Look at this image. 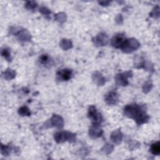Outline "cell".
Instances as JSON below:
<instances>
[{
	"instance_id": "obj_1",
	"label": "cell",
	"mask_w": 160,
	"mask_h": 160,
	"mask_svg": "<svg viewBox=\"0 0 160 160\" xmlns=\"http://www.w3.org/2000/svg\"><path fill=\"white\" fill-rule=\"evenodd\" d=\"M125 40H124L122 37H120V36H118V37L115 38V39L113 40V44L116 47L121 46H124V44H125Z\"/></svg>"
},
{
	"instance_id": "obj_2",
	"label": "cell",
	"mask_w": 160,
	"mask_h": 160,
	"mask_svg": "<svg viewBox=\"0 0 160 160\" xmlns=\"http://www.w3.org/2000/svg\"><path fill=\"white\" fill-rule=\"evenodd\" d=\"M71 73H72V72L70 70H63L60 72V75L62 79L67 81L71 78Z\"/></svg>"
},
{
	"instance_id": "obj_3",
	"label": "cell",
	"mask_w": 160,
	"mask_h": 160,
	"mask_svg": "<svg viewBox=\"0 0 160 160\" xmlns=\"http://www.w3.org/2000/svg\"><path fill=\"white\" fill-rule=\"evenodd\" d=\"M151 152L154 155H159L160 152V146L159 143L158 142L153 144L151 147Z\"/></svg>"
}]
</instances>
